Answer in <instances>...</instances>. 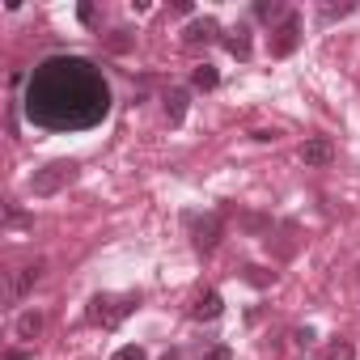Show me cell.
<instances>
[{"label": "cell", "mask_w": 360, "mask_h": 360, "mask_svg": "<svg viewBox=\"0 0 360 360\" xmlns=\"http://www.w3.org/2000/svg\"><path fill=\"white\" fill-rule=\"evenodd\" d=\"M110 110V85L81 56L43 60L26 89V115L51 131H81L102 123Z\"/></svg>", "instance_id": "obj_1"}, {"label": "cell", "mask_w": 360, "mask_h": 360, "mask_svg": "<svg viewBox=\"0 0 360 360\" xmlns=\"http://www.w3.org/2000/svg\"><path fill=\"white\" fill-rule=\"evenodd\" d=\"M136 309V297L131 292H98L94 301H89V309H85V318L94 322V326H106V330H115L127 314Z\"/></svg>", "instance_id": "obj_2"}, {"label": "cell", "mask_w": 360, "mask_h": 360, "mask_svg": "<svg viewBox=\"0 0 360 360\" xmlns=\"http://www.w3.org/2000/svg\"><path fill=\"white\" fill-rule=\"evenodd\" d=\"M72 178H77V161H47V165L34 169V178H30V195H39V200L60 195Z\"/></svg>", "instance_id": "obj_3"}, {"label": "cell", "mask_w": 360, "mask_h": 360, "mask_svg": "<svg viewBox=\"0 0 360 360\" xmlns=\"http://www.w3.org/2000/svg\"><path fill=\"white\" fill-rule=\"evenodd\" d=\"M187 221V229H191V246L200 250V255H212L217 246H221V233H225V221L221 217H200V212H187L183 217Z\"/></svg>", "instance_id": "obj_4"}, {"label": "cell", "mask_w": 360, "mask_h": 360, "mask_svg": "<svg viewBox=\"0 0 360 360\" xmlns=\"http://www.w3.org/2000/svg\"><path fill=\"white\" fill-rule=\"evenodd\" d=\"M297 47H301V18H297V13H288V18L280 22L276 39H271V56H276V60H284V56H292Z\"/></svg>", "instance_id": "obj_5"}, {"label": "cell", "mask_w": 360, "mask_h": 360, "mask_svg": "<svg viewBox=\"0 0 360 360\" xmlns=\"http://www.w3.org/2000/svg\"><path fill=\"white\" fill-rule=\"evenodd\" d=\"M301 161H305V165H314V169H322V165H330V161H335V144H330L326 136H314V140H305V144H301Z\"/></svg>", "instance_id": "obj_6"}, {"label": "cell", "mask_w": 360, "mask_h": 360, "mask_svg": "<svg viewBox=\"0 0 360 360\" xmlns=\"http://www.w3.org/2000/svg\"><path fill=\"white\" fill-rule=\"evenodd\" d=\"M221 314H225V297H221L217 288L200 292V297H195V305H191V318H195V322H217Z\"/></svg>", "instance_id": "obj_7"}, {"label": "cell", "mask_w": 360, "mask_h": 360, "mask_svg": "<svg viewBox=\"0 0 360 360\" xmlns=\"http://www.w3.org/2000/svg\"><path fill=\"white\" fill-rule=\"evenodd\" d=\"M217 34H221L217 18H200V22H191V26H187L183 43H187V47H208V43H217Z\"/></svg>", "instance_id": "obj_8"}, {"label": "cell", "mask_w": 360, "mask_h": 360, "mask_svg": "<svg viewBox=\"0 0 360 360\" xmlns=\"http://www.w3.org/2000/svg\"><path fill=\"white\" fill-rule=\"evenodd\" d=\"M39 280H43V263H26V267H18V276L9 280V297H26Z\"/></svg>", "instance_id": "obj_9"}, {"label": "cell", "mask_w": 360, "mask_h": 360, "mask_svg": "<svg viewBox=\"0 0 360 360\" xmlns=\"http://www.w3.org/2000/svg\"><path fill=\"white\" fill-rule=\"evenodd\" d=\"M187 102H191L187 89H169V98H165V119H169V127H178V123L187 119Z\"/></svg>", "instance_id": "obj_10"}, {"label": "cell", "mask_w": 360, "mask_h": 360, "mask_svg": "<svg viewBox=\"0 0 360 360\" xmlns=\"http://www.w3.org/2000/svg\"><path fill=\"white\" fill-rule=\"evenodd\" d=\"M225 51L238 56V60H250V30H242V26L229 30V34H225Z\"/></svg>", "instance_id": "obj_11"}, {"label": "cell", "mask_w": 360, "mask_h": 360, "mask_svg": "<svg viewBox=\"0 0 360 360\" xmlns=\"http://www.w3.org/2000/svg\"><path fill=\"white\" fill-rule=\"evenodd\" d=\"M39 335H43V314L39 309H26L18 318V339H39Z\"/></svg>", "instance_id": "obj_12"}, {"label": "cell", "mask_w": 360, "mask_h": 360, "mask_svg": "<svg viewBox=\"0 0 360 360\" xmlns=\"http://www.w3.org/2000/svg\"><path fill=\"white\" fill-rule=\"evenodd\" d=\"M191 85H195V89H204V94H208V89H217V85H221V72H217V68H212V64H200V68H195V72H191Z\"/></svg>", "instance_id": "obj_13"}, {"label": "cell", "mask_w": 360, "mask_h": 360, "mask_svg": "<svg viewBox=\"0 0 360 360\" xmlns=\"http://www.w3.org/2000/svg\"><path fill=\"white\" fill-rule=\"evenodd\" d=\"M242 280L255 284V288H271L276 284V271H267V267H242Z\"/></svg>", "instance_id": "obj_14"}, {"label": "cell", "mask_w": 360, "mask_h": 360, "mask_svg": "<svg viewBox=\"0 0 360 360\" xmlns=\"http://www.w3.org/2000/svg\"><path fill=\"white\" fill-rule=\"evenodd\" d=\"M322 360H356V347L347 339H330V347L322 352Z\"/></svg>", "instance_id": "obj_15"}, {"label": "cell", "mask_w": 360, "mask_h": 360, "mask_svg": "<svg viewBox=\"0 0 360 360\" xmlns=\"http://www.w3.org/2000/svg\"><path fill=\"white\" fill-rule=\"evenodd\" d=\"M255 18H259V22H276V18H288V13H284L280 0H259V5H255Z\"/></svg>", "instance_id": "obj_16"}, {"label": "cell", "mask_w": 360, "mask_h": 360, "mask_svg": "<svg viewBox=\"0 0 360 360\" xmlns=\"http://www.w3.org/2000/svg\"><path fill=\"white\" fill-rule=\"evenodd\" d=\"M115 360H148V356H144V347H140V343H127V347H119V352H115Z\"/></svg>", "instance_id": "obj_17"}, {"label": "cell", "mask_w": 360, "mask_h": 360, "mask_svg": "<svg viewBox=\"0 0 360 360\" xmlns=\"http://www.w3.org/2000/svg\"><path fill=\"white\" fill-rule=\"evenodd\" d=\"M204 360H233V347L217 343V347H208V352H204Z\"/></svg>", "instance_id": "obj_18"}, {"label": "cell", "mask_w": 360, "mask_h": 360, "mask_svg": "<svg viewBox=\"0 0 360 360\" xmlns=\"http://www.w3.org/2000/svg\"><path fill=\"white\" fill-rule=\"evenodd\" d=\"M347 13H352V5H339V9L326 5V9H322V22H335V18H347Z\"/></svg>", "instance_id": "obj_19"}, {"label": "cell", "mask_w": 360, "mask_h": 360, "mask_svg": "<svg viewBox=\"0 0 360 360\" xmlns=\"http://www.w3.org/2000/svg\"><path fill=\"white\" fill-rule=\"evenodd\" d=\"M77 18H81V26H94L98 22V9L94 5H77Z\"/></svg>", "instance_id": "obj_20"}, {"label": "cell", "mask_w": 360, "mask_h": 360, "mask_svg": "<svg viewBox=\"0 0 360 360\" xmlns=\"http://www.w3.org/2000/svg\"><path fill=\"white\" fill-rule=\"evenodd\" d=\"M127 47H131L127 30H115V34H110V51H127Z\"/></svg>", "instance_id": "obj_21"}, {"label": "cell", "mask_w": 360, "mask_h": 360, "mask_svg": "<svg viewBox=\"0 0 360 360\" xmlns=\"http://www.w3.org/2000/svg\"><path fill=\"white\" fill-rule=\"evenodd\" d=\"M292 339H297V347H309V343H314V326H297Z\"/></svg>", "instance_id": "obj_22"}, {"label": "cell", "mask_w": 360, "mask_h": 360, "mask_svg": "<svg viewBox=\"0 0 360 360\" xmlns=\"http://www.w3.org/2000/svg\"><path fill=\"white\" fill-rule=\"evenodd\" d=\"M5 360H26V352H9V356H5Z\"/></svg>", "instance_id": "obj_23"}]
</instances>
